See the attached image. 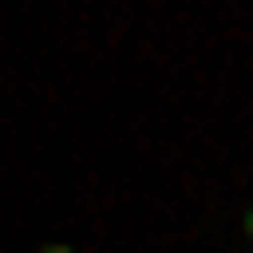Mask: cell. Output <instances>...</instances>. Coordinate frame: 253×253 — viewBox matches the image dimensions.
Wrapping results in <instances>:
<instances>
[{
  "label": "cell",
  "instance_id": "6da1fadb",
  "mask_svg": "<svg viewBox=\"0 0 253 253\" xmlns=\"http://www.w3.org/2000/svg\"><path fill=\"white\" fill-rule=\"evenodd\" d=\"M42 253H76V247H42Z\"/></svg>",
  "mask_w": 253,
  "mask_h": 253
},
{
  "label": "cell",
  "instance_id": "7a4b0ae2",
  "mask_svg": "<svg viewBox=\"0 0 253 253\" xmlns=\"http://www.w3.org/2000/svg\"><path fill=\"white\" fill-rule=\"evenodd\" d=\"M247 240H253V212H247Z\"/></svg>",
  "mask_w": 253,
  "mask_h": 253
}]
</instances>
